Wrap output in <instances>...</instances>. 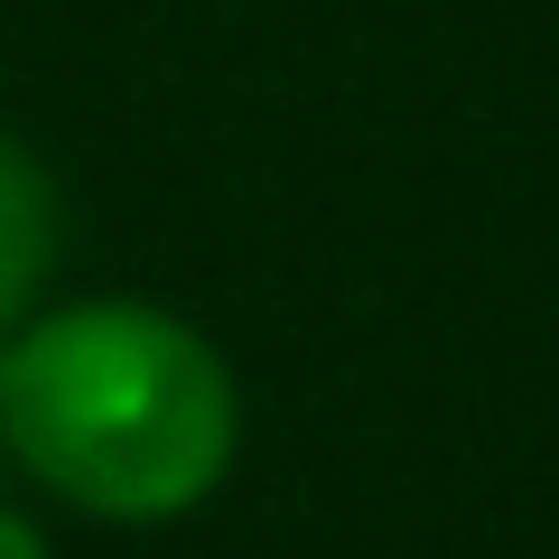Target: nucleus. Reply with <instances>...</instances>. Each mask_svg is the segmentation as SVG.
Segmentation results:
<instances>
[{"label": "nucleus", "instance_id": "nucleus-1", "mask_svg": "<svg viewBox=\"0 0 559 559\" xmlns=\"http://www.w3.org/2000/svg\"><path fill=\"white\" fill-rule=\"evenodd\" d=\"M0 448L94 522H178L224 485L242 401L187 318L75 299L0 336Z\"/></svg>", "mask_w": 559, "mask_h": 559}, {"label": "nucleus", "instance_id": "nucleus-2", "mask_svg": "<svg viewBox=\"0 0 559 559\" xmlns=\"http://www.w3.org/2000/svg\"><path fill=\"white\" fill-rule=\"evenodd\" d=\"M57 242H66L57 178L28 159L20 140H0V336L38 318L47 271H57Z\"/></svg>", "mask_w": 559, "mask_h": 559}, {"label": "nucleus", "instance_id": "nucleus-3", "mask_svg": "<svg viewBox=\"0 0 559 559\" xmlns=\"http://www.w3.org/2000/svg\"><path fill=\"white\" fill-rule=\"evenodd\" d=\"M0 559H47V540H38V522L20 513V503L0 495Z\"/></svg>", "mask_w": 559, "mask_h": 559}]
</instances>
